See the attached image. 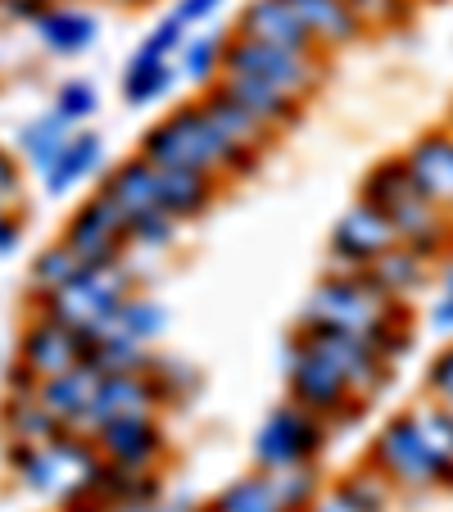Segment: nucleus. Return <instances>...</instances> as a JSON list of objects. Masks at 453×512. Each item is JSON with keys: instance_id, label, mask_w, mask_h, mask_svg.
I'll use <instances>...</instances> for the list:
<instances>
[{"instance_id": "nucleus-1", "label": "nucleus", "mask_w": 453, "mask_h": 512, "mask_svg": "<svg viewBox=\"0 0 453 512\" xmlns=\"http://www.w3.org/2000/svg\"><path fill=\"white\" fill-rule=\"evenodd\" d=\"M299 327L363 340V345H372L390 363L413 345L404 322V304L390 300L367 272H327L313 286L309 300H304V309H299Z\"/></svg>"}, {"instance_id": "nucleus-2", "label": "nucleus", "mask_w": 453, "mask_h": 512, "mask_svg": "<svg viewBox=\"0 0 453 512\" xmlns=\"http://www.w3.org/2000/svg\"><path fill=\"white\" fill-rule=\"evenodd\" d=\"M136 155L150 159L155 168L195 173V177H209V182H218V186L232 182V177H245V168L236 164V155L227 150L218 127L209 123L200 100H186V105L168 109L164 118H155V123L141 132V141H136Z\"/></svg>"}, {"instance_id": "nucleus-3", "label": "nucleus", "mask_w": 453, "mask_h": 512, "mask_svg": "<svg viewBox=\"0 0 453 512\" xmlns=\"http://www.w3.org/2000/svg\"><path fill=\"white\" fill-rule=\"evenodd\" d=\"M286 390L290 404L309 408L331 431L349 426L367 408V399L354 390V381L336 363V354L322 345V336H313L304 327H295V336L286 340Z\"/></svg>"}, {"instance_id": "nucleus-4", "label": "nucleus", "mask_w": 453, "mask_h": 512, "mask_svg": "<svg viewBox=\"0 0 453 512\" xmlns=\"http://www.w3.org/2000/svg\"><path fill=\"white\" fill-rule=\"evenodd\" d=\"M10 467L23 481V490L50 494V499H78L91 490V481L100 476V454L91 445V435L64 431L50 445L37 449H10Z\"/></svg>"}, {"instance_id": "nucleus-5", "label": "nucleus", "mask_w": 453, "mask_h": 512, "mask_svg": "<svg viewBox=\"0 0 453 512\" xmlns=\"http://www.w3.org/2000/svg\"><path fill=\"white\" fill-rule=\"evenodd\" d=\"M132 290H136V281H132V272H127V263H114V268H82L68 286H59L55 295L37 300L32 309L64 322V327H73V331H82V336H96Z\"/></svg>"}, {"instance_id": "nucleus-6", "label": "nucleus", "mask_w": 453, "mask_h": 512, "mask_svg": "<svg viewBox=\"0 0 453 512\" xmlns=\"http://www.w3.org/2000/svg\"><path fill=\"white\" fill-rule=\"evenodd\" d=\"M331 445V426L322 417H313L299 404H277L263 413V422L254 426L250 458L259 472H286V467H313L322 458V449Z\"/></svg>"}, {"instance_id": "nucleus-7", "label": "nucleus", "mask_w": 453, "mask_h": 512, "mask_svg": "<svg viewBox=\"0 0 453 512\" xmlns=\"http://www.w3.org/2000/svg\"><path fill=\"white\" fill-rule=\"evenodd\" d=\"M322 55H304V50H277L259 46V41L227 37V55H222V78H254L263 87L281 91L286 100L304 105L313 91L322 87Z\"/></svg>"}, {"instance_id": "nucleus-8", "label": "nucleus", "mask_w": 453, "mask_h": 512, "mask_svg": "<svg viewBox=\"0 0 453 512\" xmlns=\"http://www.w3.org/2000/svg\"><path fill=\"white\" fill-rule=\"evenodd\" d=\"M372 472L386 476V485H404V490H426V485L453 481L449 463L431 449V440L413 422V413H399L395 422L381 426L372 445Z\"/></svg>"}, {"instance_id": "nucleus-9", "label": "nucleus", "mask_w": 453, "mask_h": 512, "mask_svg": "<svg viewBox=\"0 0 453 512\" xmlns=\"http://www.w3.org/2000/svg\"><path fill=\"white\" fill-rule=\"evenodd\" d=\"M186 37H191V28H186L173 10H168L155 28L145 32V41L132 50V59H127V68H123V100H127V105H132V109L159 105V100L177 87L173 59H177V50H182Z\"/></svg>"}, {"instance_id": "nucleus-10", "label": "nucleus", "mask_w": 453, "mask_h": 512, "mask_svg": "<svg viewBox=\"0 0 453 512\" xmlns=\"http://www.w3.org/2000/svg\"><path fill=\"white\" fill-rule=\"evenodd\" d=\"M87 358H91V336H82V331L64 327V322L46 318V313H37V309L23 322L19 345H14V363H19L37 386L87 368Z\"/></svg>"}, {"instance_id": "nucleus-11", "label": "nucleus", "mask_w": 453, "mask_h": 512, "mask_svg": "<svg viewBox=\"0 0 453 512\" xmlns=\"http://www.w3.org/2000/svg\"><path fill=\"white\" fill-rule=\"evenodd\" d=\"M59 245H68L87 268H114V263H127V250H132V245H127V218L100 191H91L87 200L64 218Z\"/></svg>"}, {"instance_id": "nucleus-12", "label": "nucleus", "mask_w": 453, "mask_h": 512, "mask_svg": "<svg viewBox=\"0 0 453 512\" xmlns=\"http://www.w3.org/2000/svg\"><path fill=\"white\" fill-rule=\"evenodd\" d=\"M399 236L395 227H390L386 213H376L372 204H349L345 213L336 218V227H331V272H367L376 259L386 250H395Z\"/></svg>"}, {"instance_id": "nucleus-13", "label": "nucleus", "mask_w": 453, "mask_h": 512, "mask_svg": "<svg viewBox=\"0 0 453 512\" xmlns=\"http://www.w3.org/2000/svg\"><path fill=\"white\" fill-rule=\"evenodd\" d=\"M100 463L118 472H159L168 463V431L159 417H132V422H109L91 435Z\"/></svg>"}, {"instance_id": "nucleus-14", "label": "nucleus", "mask_w": 453, "mask_h": 512, "mask_svg": "<svg viewBox=\"0 0 453 512\" xmlns=\"http://www.w3.org/2000/svg\"><path fill=\"white\" fill-rule=\"evenodd\" d=\"M159 413H164V404H159L145 372H109V377L100 372L82 435H96L109 422H132V417H159Z\"/></svg>"}, {"instance_id": "nucleus-15", "label": "nucleus", "mask_w": 453, "mask_h": 512, "mask_svg": "<svg viewBox=\"0 0 453 512\" xmlns=\"http://www.w3.org/2000/svg\"><path fill=\"white\" fill-rule=\"evenodd\" d=\"M195 100H200V109L209 114V123L218 127V136L227 141V150L236 155V164H241L245 173H254V168H259V159L272 150L277 132H272L268 123H259L250 109H241L232 96H222L218 87L204 91V96H195Z\"/></svg>"}, {"instance_id": "nucleus-16", "label": "nucleus", "mask_w": 453, "mask_h": 512, "mask_svg": "<svg viewBox=\"0 0 453 512\" xmlns=\"http://www.w3.org/2000/svg\"><path fill=\"white\" fill-rule=\"evenodd\" d=\"M399 159H404V168H408V177H413L417 195H422L426 204H435V209L449 218V213H453V132L417 136V141L408 145Z\"/></svg>"}, {"instance_id": "nucleus-17", "label": "nucleus", "mask_w": 453, "mask_h": 512, "mask_svg": "<svg viewBox=\"0 0 453 512\" xmlns=\"http://www.w3.org/2000/svg\"><path fill=\"white\" fill-rule=\"evenodd\" d=\"M232 37L259 41V46H277V50L318 55V46L309 41V32L299 28V19L290 14L286 0H250V5H241V14H236V23H232Z\"/></svg>"}, {"instance_id": "nucleus-18", "label": "nucleus", "mask_w": 453, "mask_h": 512, "mask_svg": "<svg viewBox=\"0 0 453 512\" xmlns=\"http://www.w3.org/2000/svg\"><path fill=\"white\" fill-rule=\"evenodd\" d=\"M37 41L50 50L55 59H78L87 55L100 41V19L87 10V5H73V0H55L37 23H32Z\"/></svg>"}, {"instance_id": "nucleus-19", "label": "nucleus", "mask_w": 453, "mask_h": 512, "mask_svg": "<svg viewBox=\"0 0 453 512\" xmlns=\"http://www.w3.org/2000/svg\"><path fill=\"white\" fill-rule=\"evenodd\" d=\"M100 164H105V136L91 132V127H78V132L68 136V145L59 150V159L41 173V191L50 195V200H64V195H73L78 186H87L91 177L100 173Z\"/></svg>"}, {"instance_id": "nucleus-20", "label": "nucleus", "mask_w": 453, "mask_h": 512, "mask_svg": "<svg viewBox=\"0 0 453 512\" xmlns=\"http://www.w3.org/2000/svg\"><path fill=\"white\" fill-rule=\"evenodd\" d=\"M96 191L123 213L127 223H132V218H141V213L159 209V168L141 155H127L109 168L105 182H100Z\"/></svg>"}, {"instance_id": "nucleus-21", "label": "nucleus", "mask_w": 453, "mask_h": 512, "mask_svg": "<svg viewBox=\"0 0 453 512\" xmlns=\"http://www.w3.org/2000/svg\"><path fill=\"white\" fill-rule=\"evenodd\" d=\"M286 5L299 19V28L309 32V41L318 46V55L349 46L363 32V19L354 14L349 0H286Z\"/></svg>"}, {"instance_id": "nucleus-22", "label": "nucleus", "mask_w": 453, "mask_h": 512, "mask_svg": "<svg viewBox=\"0 0 453 512\" xmlns=\"http://www.w3.org/2000/svg\"><path fill=\"white\" fill-rule=\"evenodd\" d=\"M0 435L10 440V449H37L50 445L55 435H64V426L50 417V408L37 399V390H5L0 404Z\"/></svg>"}, {"instance_id": "nucleus-23", "label": "nucleus", "mask_w": 453, "mask_h": 512, "mask_svg": "<svg viewBox=\"0 0 453 512\" xmlns=\"http://www.w3.org/2000/svg\"><path fill=\"white\" fill-rule=\"evenodd\" d=\"M164 331H168V309L155 300V295L132 290V295H127V300L114 309V318H109L96 336L123 340V345H136V349H155Z\"/></svg>"}, {"instance_id": "nucleus-24", "label": "nucleus", "mask_w": 453, "mask_h": 512, "mask_svg": "<svg viewBox=\"0 0 453 512\" xmlns=\"http://www.w3.org/2000/svg\"><path fill=\"white\" fill-rule=\"evenodd\" d=\"M96 368H78L68 377H55V381H41L37 386V399L50 408L64 431H78L82 435V422H87V408H91V395H96Z\"/></svg>"}, {"instance_id": "nucleus-25", "label": "nucleus", "mask_w": 453, "mask_h": 512, "mask_svg": "<svg viewBox=\"0 0 453 512\" xmlns=\"http://www.w3.org/2000/svg\"><path fill=\"white\" fill-rule=\"evenodd\" d=\"M222 186L209 182V177H195V173H173V168H159V209L173 218V223H195L204 213L213 209Z\"/></svg>"}, {"instance_id": "nucleus-26", "label": "nucleus", "mask_w": 453, "mask_h": 512, "mask_svg": "<svg viewBox=\"0 0 453 512\" xmlns=\"http://www.w3.org/2000/svg\"><path fill=\"white\" fill-rule=\"evenodd\" d=\"M227 37H232V32H209V28H200V32H191V37L182 41V50H177V59H173L177 78L191 82L200 96L218 87V78H222V55H227Z\"/></svg>"}, {"instance_id": "nucleus-27", "label": "nucleus", "mask_w": 453, "mask_h": 512, "mask_svg": "<svg viewBox=\"0 0 453 512\" xmlns=\"http://www.w3.org/2000/svg\"><path fill=\"white\" fill-rule=\"evenodd\" d=\"M218 91L232 96L241 109H250V114L259 118V123H268L277 136L286 132V127H295L299 114H304V105H295V100H286L281 91L263 87V82H254V78H218Z\"/></svg>"}, {"instance_id": "nucleus-28", "label": "nucleus", "mask_w": 453, "mask_h": 512, "mask_svg": "<svg viewBox=\"0 0 453 512\" xmlns=\"http://www.w3.org/2000/svg\"><path fill=\"white\" fill-rule=\"evenodd\" d=\"M73 132H78V127L64 123L55 109H46V114L28 118V123L19 127V136H14V150H19L23 168H32V173L41 177L59 159V150L68 145V136H73Z\"/></svg>"}, {"instance_id": "nucleus-29", "label": "nucleus", "mask_w": 453, "mask_h": 512, "mask_svg": "<svg viewBox=\"0 0 453 512\" xmlns=\"http://www.w3.org/2000/svg\"><path fill=\"white\" fill-rule=\"evenodd\" d=\"M145 377H150L164 408H191L204 390V372L195 368L191 358H177V354H150Z\"/></svg>"}, {"instance_id": "nucleus-30", "label": "nucleus", "mask_w": 453, "mask_h": 512, "mask_svg": "<svg viewBox=\"0 0 453 512\" xmlns=\"http://www.w3.org/2000/svg\"><path fill=\"white\" fill-rule=\"evenodd\" d=\"M386 476L381 472H354L345 481H336L331 490H322L309 503V512H386Z\"/></svg>"}, {"instance_id": "nucleus-31", "label": "nucleus", "mask_w": 453, "mask_h": 512, "mask_svg": "<svg viewBox=\"0 0 453 512\" xmlns=\"http://www.w3.org/2000/svg\"><path fill=\"white\" fill-rule=\"evenodd\" d=\"M204 508L209 512H290L277 481H272V472H259V467L250 476H236L232 485H222Z\"/></svg>"}, {"instance_id": "nucleus-32", "label": "nucleus", "mask_w": 453, "mask_h": 512, "mask_svg": "<svg viewBox=\"0 0 453 512\" xmlns=\"http://www.w3.org/2000/svg\"><path fill=\"white\" fill-rule=\"evenodd\" d=\"M367 277L386 290L390 300L404 304L413 290L426 286V277H431V263H426V254L408 250V245H395V250H386L381 259L372 263V268H367Z\"/></svg>"}, {"instance_id": "nucleus-33", "label": "nucleus", "mask_w": 453, "mask_h": 512, "mask_svg": "<svg viewBox=\"0 0 453 512\" xmlns=\"http://www.w3.org/2000/svg\"><path fill=\"white\" fill-rule=\"evenodd\" d=\"M82 268H87V263H82L78 254L68 250V245L50 241L46 250H41L37 259L28 263V290H32V304H37V300H46V295H55L59 286H68V281L78 277Z\"/></svg>"}, {"instance_id": "nucleus-34", "label": "nucleus", "mask_w": 453, "mask_h": 512, "mask_svg": "<svg viewBox=\"0 0 453 512\" xmlns=\"http://www.w3.org/2000/svg\"><path fill=\"white\" fill-rule=\"evenodd\" d=\"M413 191H417V186H413V177H408L404 159H381V164L367 168L363 195H358V200L372 204L376 213H390V209H399V204H404Z\"/></svg>"}, {"instance_id": "nucleus-35", "label": "nucleus", "mask_w": 453, "mask_h": 512, "mask_svg": "<svg viewBox=\"0 0 453 512\" xmlns=\"http://www.w3.org/2000/svg\"><path fill=\"white\" fill-rule=\"evenodd\" d=\"M177 232H182V223H173L164 209H150V213H141V218L127 223V245L155 254V250H168V245L177 241Z\"/></svg>"}, {"instance_id": "nucleus-36", "label": "nucleus", "mask_w": 453, "mask_h": 512, "mask_svg": "<svg viewBox=\"0 0 453 512\" xmlns=\"http://www.w3.org/2000/svg\"><path fill=\"white\" fill-rule=\"evenodd\" d=\"M50 109H55V114L64 118V123L82 127V123H87V118L100 109V91L91 87L87 78H64V82H59L55 105H50Z\"/></svg>"}, {"instance_id": "nucleus-37", "label": "nucleus", "mask_w": 453, "mask_h": 512, "mask_svg": "<svg viewBox=\"0 0 453 512\" xmlns=\"http://www.w3.org/2000/svg\"><path fill=\"white\" fill-rule=\"evenodd\" d=\"M28 186H23V159L14 150H0V213H23Z\"/></svg>"}, {"instance_id": "nucleus-38", "label": "nucleus", "mask_w": 453, "mask_h": 512, "mask_svg": "<svg viewBox=\"0 0 453 512\" xmlns=\"http://www.w3.org/2000/svg\"><path fill=\"white\" fill-rule=\"evenodd\" d=\"M426 390H431L444 408H453V345L444 349V354H435L431 372H426Z\"/></svg>"}, {"instance_id": "nucleus-39", "label": "nucleus", "mask_w": 453, "mask_h": 512, "mask_svg": "<svg viewBox=\"0 0 453 512\" xmlns=\"http://www.w3.org/2000/svg\"><path fill=\"white\" fill-rule=\"evenodd\" d=\"M222 5H227V0H177V5H173V14H177V19H182L191 32H200L204 23H213V19H218V10H222Z\"/></svg>"}, {"instance_id": "nucleus-40", "label": "nucleus", "mask_w": 453, "mask_h": 512, "mask_svg": "<svg viewBox=\"0 0 453 512\" xmlns=\"http://www.w3.org/2000/svg\"><path fill=\"white\" fill-rule=\"evenodd\" d=\"M426 322H431L435 331H444V336H453V268L444 272L440 295L431 300V313H426Z\"/></svg>"}, {"instance_id": "nucleus-41", "label": "nucleus", "mask_w": 453, "mask_h": 512, "mask_svg": "<svg viewBox=\"0 0 453 512\" xmlns=\"http://www.w3.org/2000/svg\"><path fill=\"white\" fill-rule=\"evenodd\" d=\"M23 245V213H0V263L19 254Z\"/></svg>"}, {"instance_id": "nucleus-42", "label": "nucleus", "mask_w": 453, "mask_h": 512, "mask_svg": "<svg viewBox=\"0 0 453 512\" xmlns=\"http://www.w3.org/2000/svg\"><path fill=\"white\" fill-rule=\"evenodd\" d=\"M354 5V14L358 19H376V14H395V5H404V0H349Z\"/></svg>"}, {"instance_id": "nucleus-43", "label": "nucleus", "mask_w": 453, "mask_h": 512, "mask_svg": "<svg viewBox=\"0 0 453 512\" xmlns=\"http://www.w3.org/2000/svg\"><path fill=\"white\" fill-rule=\"evenodd\" d=\"M109 512H186V508H168V503H141V508H109Z\"/></svg>"}, {"instance_id": "nucleus-44", "label": "nucleus", "mask_w": 453, "mask_h": 512, "mask_svg": "<svg viewBox=\"0 0 453 512\" xmlns=\"http://www.w3.org/2000/svg\"><path fill=\"white\" fill-rule=\"evenodd\" d=\"M109 5H127V10H136V5H145V0H109Z\"/></svg>"}, {"instance_id": "nucleus-45", "label": "nucleus", "mask_w": 453, "mask_h": 512, "mask_svg": "<svg viewBox=\"0 0 453 512\" xmlns=\"http://www.w3.org/2000/svg\"><path fill=\"white\" fill-rule=\"evenodd\" d=\"M195 512H209V508H195Z\"/></svg>"}, {"instance_id": "nucleus-46", "label": "nucleus", "mask_w": 453, "mask_h": 512, "mask_svg": "<svg viewBox=\"0 0 453 512\" xmlns=\"http://www.w3.org/2000/svg\"><path fill=\"white\" fill-rule=\"evenodd\" d=\"M449 132H453V123H449Z\"/></svg>"}]
</instances>
